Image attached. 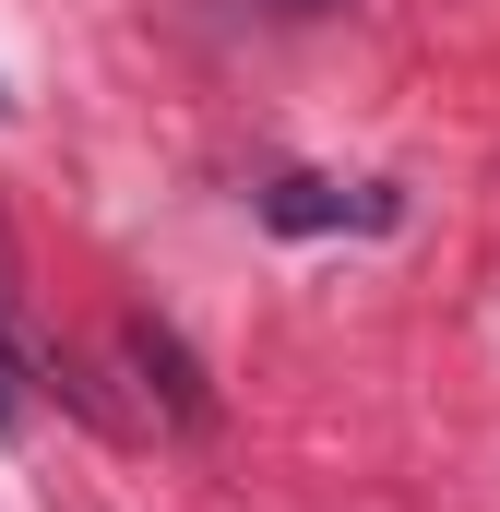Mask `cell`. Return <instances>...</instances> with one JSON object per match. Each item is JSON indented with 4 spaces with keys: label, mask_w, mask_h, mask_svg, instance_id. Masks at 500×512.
Listing matches in <instances>:
<instances>
[{
    "label": "cell",
    "mask_w": 500,
    "mask_h": 512,
    "mask_svg": "<svg viewBox=\"0 0 500 512\" xmlns=\"http://www.w3.org/2000/svg\"><path fill=\"white\" fill-rule=\"evenodd\" d=\"M286 12H334V0H286Z\"/></svg>",
    "instance_id": "obj_4"
},
{
    "label": "cell",
    "mask_w": 500,
    "mask_h": 512,
    "mask_svg": "<svg viewBox=\"0 0 500 512\" xmlns=\"http://www.w3.org/2000/svg\"><path fill=\"white\" fill-rule=\"evenodd\" d=\"M262 215H274V227H393L381 191H334V179H274Z\"/></svg>",
    "instance_id": "obj_1"
},
{
    "label": "cell",
    "mask_w": 500,
    "mask_h": 512,
    "mask_svg": "<svg viewBox=\"0 0 500 512\" xmlns=\"http://www.w3.org/2000/svg\"><path fill=\"white\" fill-rule=\"evenodd\" d=\"M24 417V358H12V334H0V429Z\"/></svg>",
    "instance_id": "obj_2"
},
{
    "label": "cell",
    "mask_w": 500,
    "mask_h": 512,
    "mask_svg": "<svg viewBox=\"0 0 500 512\" xmlns=\"http://www.w3.org/2000/svg\"><path fill=\"white\" fill-rule=\"evenodd\" d=\"M0 310H12V251H0Z\"/></svg>",
    "instance_id": "obj_3"
},
{
    "label": "cell",
    "mask_w": 500,
    "mask_h": 512,
    "mask_svg": "<svg viewBox=\"0 0 500 512\" xmlns=\"http://www.w3.org/2000/svg\"><path fill=\"white\" fill-rule=\"evenodd\" d=\"M0 120H12V84H0Z\"/></svg>",
    "instance_id": "obj_5"
}]
</instances>
